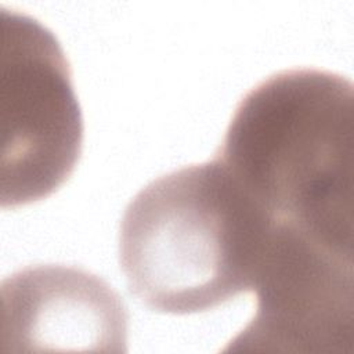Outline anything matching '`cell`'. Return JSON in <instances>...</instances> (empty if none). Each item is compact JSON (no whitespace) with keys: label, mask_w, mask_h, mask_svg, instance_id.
Returning <instances> with one entry per match:
<instances>
[{"label":"cell","mask_w":354,"mask_h":354,"mask_svg":"<svg viewBox=\"0 0 354 354\" xmlns=\"http://www.w3.org/2000/svg\"><path fill=\"white\" fill-rule=\"evenodd\" d=\"M127 325L120 296L82 267L29 266L1 281V353H126Z\"/></svg>","instance_id":"5b68a950"},{"label":"cell","mask_w":354,"mask_h":354,"mask_svg":"<svg viewBox=\"0 0 354 354\" xmlns=\"http://www.w3.org/2000/svg\"><path fill=\"white\" fill-rule=\"evenodd\" d=\"M3 209L53 195L73 173L83 148V115L71 64L39 19L0 8Z\"/></svg>","instance_id":"3957f363"},{"label":"cell","mask_w":354,"mask_h":354,"mask_svg":"<svg viewBox=\"0 0 354 354\" xmlns=\"http://www.w3.org/2000/svg\"><path fill=\"white\" fill-rule=\"evenodd\" d=\"M353 83L283 69L238 102L214 158L270 221L353 253Z\"/></svg>","instance_id":"6da1fadb"},{"label":"cell","mask_w":354,"mask_h":354,"mask_svg":"<svg viewBox=\"0 0 354 354\" xmlns=\"http://www.w3.org/2000/svg\"><path fill=\"white\" fill-rule=\"evenodd\" d=\"M256 313L224 351L353 354V254L275 224L253 290Z\"/></svg>","instance_id":"277c9868"},{"label":"cell","mask_w":354,"mask_h":354,"mask_svg":"<svg viewBox=\"0 0 354 354\" xmlns=\"http://www.w3.org/2000/svg\"><path fill=\"white\" fill-rule=\"evenodd\" d=\"M272 223L216 158L151 181L119 227L129 290L153 311L203 313L252 292Z\"/></svg>","instance_id":"7a4b0ae2"}]
</instances>
